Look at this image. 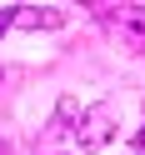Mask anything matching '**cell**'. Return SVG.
Masks as SVG:
<instances>
[{
	"label": "cell",
	"mask_w": 145,
	"mask_h": 155,
	"mask_svg": "<svg viewBox=\"0 0 145 155\" xmlns=\"http://www.w3.org/2000/svg\"><path fill=\"white\" fill-rule=\"evenodd\" d=\"M95 15L120 35L125 50H145V5H95Z\"/></svg>",
	"instance_id": "1"
},
{
	"label": "cell",
	"mask_w": 145,
	"mask_h": 155,
	"mask_svg": "<svg viewBox=\"0 0 145 155\" xmlns=\"http://www.w3.org/2000/svg\"><path fill=\"white\" fill-rule=\"evenodd\" d=\"M110 135H115V110L110 105H90L80 115V125H75V145L80 150H100V145H110Z\"/></svg>",
	"instance_id": "2"
},
{
	"label": "cell",
	"mask_w": 145,
	"mask_h": 155,
	"mask_svg": "<svg viewBox=\"0 0 145 155\" xmlns=\"http://www.w3.org/2000/svg\"><path fill=\"white\" fill-rule=\"evenodd\" d=\"M70 20L65 10H55V5H45V10H35V5H15V25H25V30H35V25H45V30H60V25Z\"/></svg>",
	"instance_id": "3"
},
{
	"label": "cell",
	"mask_w": 145,
	"mask_h": 155,
	"mask_svg": "<svg viewBox=\"0 0 145 155\" xmlns=\"http://www.w3.org/2000/svg\"><path fill=\"white\" fill-rule=\"evenodd\" d=\"M10 25H15V10H0V35L10 30Z\"/></svg>",
	"instance_id": "4"
},
{
	"label": "cell",
	"mask_w": 145,
	"mask_h": 155,
	"mask_svg": "<svg viewBox=\"0 0 145 155\" xmlns=\"http://www.w3.org/2000/svg\"><path fill=\"white\" fill-rule=\"evenodd\" d=\"M135 145H140V150H145V125H140V130H135Z\"/></svg>",
	"instance_id": "5"
}]
</instances>
